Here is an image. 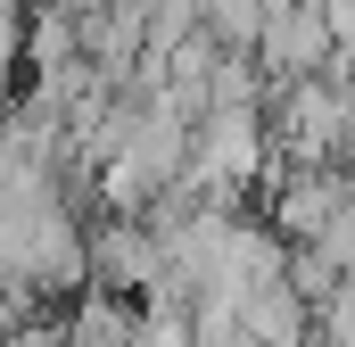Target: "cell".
<instances>
[{"label": "cell", "mask_w": 355, "mask_h": 347, "mask_svg": "<svg viewBox=\"0 0 355 347\" xmlns=\"http://www.w3.org/2000/svg\"><path fill=\"white\" fill-rule=\"evenodd\" d=\"M265 141L289 166H331V158H347V91L331 83V75L281 83V99L265 108Z\"/></svg>", "instance_id": "6da1fadb"}, {"label": "cell", "mask_w": 355, "mask_h": 347, "mask_svg": "<svg viewBox=\"0 0 355 347\" xmlns=\"http://www.w3.org/2000/svg\"><path fill=\"white\" fill-rule=\"evenodd\" d=\"M91 264H99L107 289H124V281H157V240H149V232H107V240L91 248Z\"/></svg>", "instance_id": "7a4b0ae2"}]
</instances>
